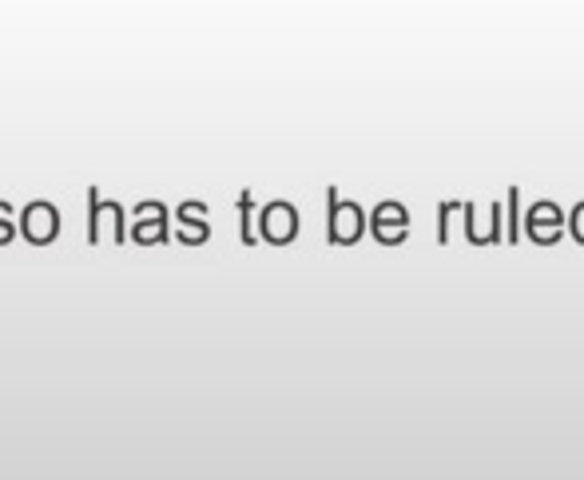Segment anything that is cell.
Instances as JSON below:
<instances>
[{
    "instance_id": "obj_1",
    "label": "cell",
    "mask_w": 584,
    "mask_h": 480,
    "mask_svg": "<svg viewBox=\"0 0 584 480\" xmlns=\"http://www.w3.org/2000/svg\"><path fill=\"white\" fill-rule=\"evenodd\" d=\"M366 235V210L358 203H342L338 187H326V242L330 247H355Z\"/></svg>"
},
{
    "instance_id": "obj_2",
    "label": "cell",
    "mask_w": 584,
    "mask_h": 480,
    "mask_svg": "<svg viewBox=\"0 0 584 480\" xmlns=\"http://www.w3.org/2000/svg\"><path fill=\"white\" fill-rule=\"evenodd\" d=\"M505 207L493 198L490 207L481 210L478 203H461V222H465V242L470 247H497L505 239Z\"/></svg>"
},
{
    "instance_id": "obj_3",
    "label": "cell",
    "mask_w": 584,
    "mask_h": 480,
    "mask_svg": "<svg viewBox=\"0 0 584 480\" xmlns=\"http://www.w3.org/2000/svg\"><path fill=\"white\" fill-rule=\"evenodd\" d=\"M521 235H529L537 247H557L564 239V210L557 203H532L521 215Z\"/></svg>"
},
{
    "instance_id": "obj_4",
    "label": "cell",
    "mask_w": 584,
    "mask_h": 480,
    "mask_svg": "<svg viewBox=\"0 0 584 480\" xmlns=\"http://www.w3.org/2000/svg\"><path fill=\"white\" fill-rule=\"evenodd\" d=\"M259 239L271 247H291L299 239V210L291 203H267L259 210Z\"/></svg>"
},
{
    "instance_id": "obj_5",
    "label": "cell",
    "mask_w": 584,
    "mask_h": 480,
    "mask_svg": "<svg viewBox=\"0 0 584 480\" xmlns=\"http://www.w3.org/2000/svg\"><path fill=\"white\" fill-rule=\"evenodd\" d=\"M167 222H171V210L156 198H147L132 210V235L127 239L136 247H156V242H167Z\"/></svg>"
},
{
    "instance_id": "obj_6",
    "label": "cell",
    "mask_w": 584,
    "mask_h": 480,
    "mask_svg": "<svg viewBox=\"0 0 584 480\" xmlns=\"http://www.w3.org/2000/svg\"><path fill=\"white\" fill-rule=\"evenodd\" d=\"M370 235L382 247H402L409 239V210L402 203H378L370 215Z\"/></svg>"
},
{
    "instance_id": "obj_7",
    "label": "cell",
    "mask_w": 584,
    "mask_h": 480,
    "mask_svg": "<svg viewBox=\"0 0 584 480\" xmlns=\"http://www.w3.org/2000/svg\"><path fill=\"white\" fill-rule=\"evenodd\" d=\"M21 235L32 242V247H48L60 235V210L53 203H29L21 210Z\"/></svg>"
},
{
    "instance_id": "obj_8",
    "label": "cell",
    "mask_w": 584,
    "mask_h": 480,
    "mask_svg": "<svg viewBox=\"0 0 584 480\" xmlns=\"http://www.w3.org/2000/svg\"><path fill=\"white\" fill-rule=\"evenodd\" d=\"M100 215H108L115 227V247H127V222L120 203H104L100 191L88 187V247H100Z\"/></svg>"
},
{
    "instance_id": "obj_9",
    "label": "cell",
    "mask_w": 584,
    "mask_h": 480,
    "mask_svg": "<svg viewBox=\"0 0 584 480\" xmlns=\"http://www.w3.org/2000/svg\"><path fill=\"white\" fill-rule=\"evenodd\" d=\"M179 222V242L183 247H203L211 239V222H207V203H183L176 210Z\"/></svg>"
},
{
    "instance_id": "obj_10",
    "label": "cell",
    "mask_w": 584,
    "mask_h": 480,
    "mask_svg": "<svg viewBox=\"0 0 584 480\" xmlns=\"http://www.w3.org/2000/svg\"><path fill=\"white\" fill-rule=\"evenodd\" d=\"M239 239L243 247H259V230H255V198L250 191L239 195Z\"/></svg>"
},
{
    "instance_id": "obj_11",
    "label": "cell",
    "mask_w": 584,
    "mask_h": 480,
    "mask_svg": "<svg viewBox=\"0 0 584 480\" xmlns=\"http://www.w3.org/2000/svg\"><path fill=\"white\" fill-rule=\"evenodd\" d=\"M505 210H509V230H505V239H509V242H521V191H517V187H509Z\"/></svg>"
},
{
    "instance_id": "obj_12",
    "label": "cell",
    "mask_w": 584,
    "mask_h": 480,
    "mask_svg": "<svg viewBox=\"0 0 584 480\" xmlns=\"http://www.w3.org/2000/svg\"><path fill=\"white\" fill-rule=\"evenodd\" d=\"M458 207H461V203H453V198L438 207V242H441V247H449V227H453V215H458Z\"/></svg>"
},
{
    "instance_id": "obj_13",
    "label": "cell",
    "mask_w": 584,
    "mask_h": 480,
    "mask_svg": "<svg viewBox=\"0 0 584 480\" xmlns=\"http://www.w3.org/2000/svg\"><path fill=\"white\" fill-rule=\"evenodd\" d=\"M12 203H0V247H9L12 239H16V222H12Z\"/></svg>"
},
{
    "instance_id": "obj_14",
    "label": "cell",
    "mask_w": 584,
    "mask_h": 480,
    "mask_svg": "<svg viewBox=\"0 0 584 480\" xmlns=\"http://www.w3.org/2000/svg\"><path fill=\"white\" fill-rule=\"evenodd\" d=\"M564 227H569V235L584 247V203H576V207L564 215Z\"/></svg>"
}]
</instances>
